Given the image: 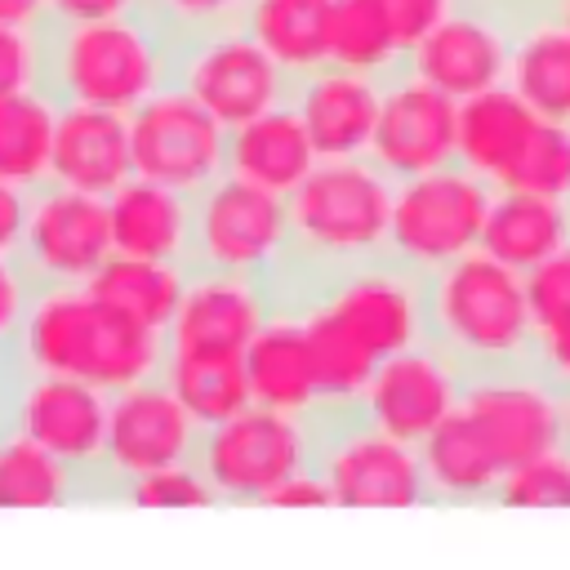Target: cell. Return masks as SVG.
Wrapping results in <instances>:
<instances>
[{"mask_svg": "<svg viewBox=\"0 0 570 570\" xmlns=\"http://www.w3.org/2000/svg\"><path fill=\"white\" fill-rule=\"evenodd\" d=\"M18 370L62 374L107 396L160 379L165 334H151L89 294V285H36L13 338Z\"/></svg>", "mask_w": 570, "mask_h": 570, "instance_id": "obj_1", "label": "cell"}, {"mask_svg": "<svg viewBox=\"0 0 570 570\" xmlns=\"http://www.w3.org/2000/svg\"><path fill=\"white\" fill-rule=\"evenodd\" d=\"M392 178L370 160H321L289 196V267L281 298L338 276L347 267L387 258L392 223Z\"/></svg>", "mask_w": 570, "mask_h": 570, "instance_id": "obj_2", "label": "cell"}, {"mask_svg": "<svg viewBox=\"0 0 570 570\" xmlns=\"http://www.w3.org/2000/svg\"><path fill=\"white\" fill-rule=\"evenodd\" d=\"M178 40L142 9L45 27V89L71 107L129 116L174 80Z\"/></svg>", "mask_w": 570, "mask_h": 570, "instance_id": "obj_3", "label": "cell"}, {"mask_svg": "<svg viewBox=\"0 0 570 570\" xmlns=\"http://www.w3.org/2000/svg\"><path fill=\"white\" fill-rule=\"evenodd\" d=\"M428 338L450 352L463 374L525 365L534 347V312L525 298V276L490 254H468L432 276H423Z\"/></svg>", "mask_w": 570, "mask_h": 570, "instance_id": "obj_4", "label": "cell"}, {"mask_svg": "<svg viewBox=\"0 0 570 570\" xmlns=\"http://www.w3.org/2000/svg\"><path fill=\"white\" fill-rule=\"evenodd\" d=\"M494 187L468 174L463 165H445L419 178H401L392 187V223H387V258L432 276L481 249L485 214Z\"/></svg>", "mask_w": 570, "mask_h": 570, "instance_id": "obj_5", "label": "cell"}, {"mask_svg": "<svg viewBox=\"0 0 570 570\" xmlns=\"http://www.w3.org/2000/svg\"><path fill=\"white\" fill-rule=\"evenodd\" d=\"M281 303H294V307L330 321L356 347H365L374 361H387V356L428 338L423 276L392 263V258L347 267V272L325 276V281H316V285H307Z\"/></svg>", "mask_w": 570, "mask_h": 570, "instance_id": "obj_6", "label": "cell"}, {"mask_svg": "<svg viewBox=\"0 0 570 570\" xmlns=\"http://www.w3.org/2000/svg\"><path fill=\"white\" fill-rule=\"evenodd\" d=\"M316 459V419L245 405L196 441V468L218 503H267Z\"/></svg>", "mask_w": 570, "mask_h": 570, "instance_id": "obj_7", "label": "cell"}, {"mask_svg": "<svg viewBox=\"0 0 570 570\" xmlns=\"http://www.w3.org/2000/svg\"><path fill=\"white\" fill-rule=\"evenodd\" d=\"M191 267L267 281L281 294L289 267V209L285 196L223 174L191 196Z\"/></svg>", "mask_w": 570, "mask_h": 570, "instance_id": "obj_8", "label": "cell"}, {"mask_svg": "<svg viewBox=\"0 0 570 570\" xmlns=\"http://www.w3.org/2000/svg\"><path fill=\"white\" fill-rule=\"evenodd\" d=\"M316 472L334 508H423L428 481L419 445L365 423L356 410L316 419Z\"/></svg>", "mask_w": 570, "mask_h": 570, "instance_id": "obj_9", "label": "cell"}, {"mask_svg": "<svg viewBox=\"0 0 570 570\" xmlns=\"http://www.w3.org/2000/svg\"><path fill=\"white\" fill-rule=\"evenodd\" d=\"M107 410L111 396L62 379V374H40V370H18L9 365L0 379V423L18 428L49 454H58L67 468L94 481L102 476V450H107Z\"/></svg>", "mask_w": 570, "mask_h": 570, "instance_id": "obj_10", "label": "cell"}, {"mask_svg": "<svg viewBox=\"0 0 570 570\" xmlns=\"http://www.w3.org/2000/svg\"><path fill=\"white\" fill-rule=\"evenodd\" d=\"M134 174L165 183L183 196H200L227 174V125H218L187 89L174 80L156 89L129 116Z\"/></svg>", "mask_w": 570, "mask_h": 570, "instance_id": "obj_11", "label": "cell"}, {"mask_svg": "<svg viewBox=\"0 0 570 570\" xmlns=\"http://www.w3.org/2000/svg\"><path fill=\"white\" fill-rule=\"evenodd\" d=\"M174 85L187 89L218 125L236 129L289 102L294 76L272 53H263L240 27H227V31H209L178 45Z\"/></svg>", "mask_w": 570, "mask_h": 570, "instance_id": "obj_12", "label": "cell"}, {"mask_svg": "<svg viewBox=\"0 0 570 570\" xmlns=\"http://www.w3.org/2000/svg\"><path fill=\"white\" fill-rule=\"evenodd\" d=\"M459 414L481 432L503 472L561 445V392L530 361L468 374Z\"/></svg>", "mask_w": 570, "mask_h": 570, "instance_id": "obj_13", "label": "cell"}, {"mask_svg": "<svg viewBox=\"0 0 570 570\" xmlns=\"http://www.w3.org/2000/svg\"><path fill=\"white\" fill-rule=\"evenodd\" d=\"M517 13L499 0H454L450 13L410 49L405 71L436 85L454 102L508 85Z\"/></svg>", "mask_w": 570, "mask_h": 570, "instance_id": "obj_14", "label": "cell"}, {"mask_svg": "<svg viewBox=\"0 0 570 570\" xmlns=\"http://www.w3.org/2000/svg\"><path fill=\"white\" fill-rule=\"evenodd\" d=\"M116 254L102 196L71 187H40L27 200L18 263L36 285H89V276Z\"/></svg>", "mask_w": 570, "mask_h": 570, "instance_id": "obj_15", "label": "cell"}, {"mask_svg": "<svg viewBox=\"0 0 570 570\" xmlns=\"http://www.w3.org/2000/svg\"><path fill=\"white\" fill-rule=\"evenodd\" d=\"M196 441H200V428L178 405V396L165 387V379H147V383L116 392L111 410H107V450H102L98 499H111V490L134 476L196 459Z\"/></svg>", "mask_w": 570, "mask_h": 570, "instance_id": "obj_16", "label": "cell"}, {"mask_svg": "<svg viewBox=\"0 0 570 570\" xmlns=\"http://www.w3.org/2000/svg\"><path fill=\"white\" fill-rule=\"evenodd\" d=\"M370 160L392 183L459 165V102L401 67L383 80Z\"/></svg>", "mask_w": 570, "mask_h": 570, "instance_id": "obj_17", "label": "cell"}, {"mask_svg": "<svg viewBox=\"0 0 570 570\" xmlns=\"http://www.w3.org/2000/svg\"><path fill=\"white\" fill-rule=\"evenodd\" d=\"M463 365L441 352L432 338L379 361V370L370 374L356 414L383 432H392L396 441L419 445L432 428H441L463 396Z\"/></svg>", "mask_w": 570, "mask_h": 570, "instance_id": "obj_18", "label": "cell"}, {"mask_svg": "<svg viewBox=\"0 0 570 570\" xmlns=\"http://www.w3.org/2000/svg\"><path fill=\"white\" fill-rule=\"evenodd\" d=\"M281 307L276 285L227 276V272H187L178 312L165 330V352L178 356H245L254 334Z\"/></svg>", "mask_w": 570, "mask_h": 570, "instance_id": "obj_19", "label": "cell"}, {"mask_svg": "<svg viewBox=\"0 0 570 570\" xmlns=\"http://www.w3.org/2000/svg\"><path fill=\"white\" fill-rule=\"evenodd\" d=\"M379 102H383V80L361 76L347 67H316L294 80L289 107L298 111L312 147L321 160H352L370 156V138L379 125Z\"/></svg>", "mask_w": 570, "mask_h": 570, "instance_id": "obj_20", "label": "cell"}, {"mask_svg": "<svg viewBox=\"0 0 570 570\" xmlns=\"http://www.w3.org/2000/svg\"><path fill=\"white\" fill-rule=\"evenodd\" d=\"M245 379H249L254 405L298 414V419H321V383H316V365H312L298 307L281 303L267 316V325L245 347Z\"/></svg>", "mask_w": 570, "mask_h": 570, "instance_id": "obj_21", "label": "cell"}, {"mask_svg": "<svg viewBox=\"0 0 570 570\" xmlns=\"http://www.w3.org/2000/svg\"><path fill=\"white\" fill-rule=\"evenodd\" d=\"M134 178V151H129V120L98 107H58V134H53V178L58 187L85 191V196H111Z\"/></svg>", "mask_w": 570, "mask_h": 570, "instance_id": "obj_22", "label": "cell"}, {"mask_svg": "<svg viewBox=\"0 0 570 570\" xmlns=\"http://www.w3.org/2000/svg\"><path fill=\"white\" fill-rule=\"evenodd\" d=\"M539 111L512 89L494 85L459 102V165L503 191L539 129Z\"/></svg>", "mask_w": 570, "mask_h": 570, "instance_id": "obj_23", "label": "cell"}, {"mask_svg": "<svg viewBox=\"0 0 570 570\" xmlns=\"http://www.w3.org/2000/svg\"><path fill=\"white\" fill-rule=\"evenodd\" d=\"M107 218L116 254L191 263V196L134 174L107 196Z\"/></svg>", "mask_w": 570, "mask_h": 570, "instance_id": "obj_24", "label": "cell"}, {"mask_svg": "<svg viewBox=\"0 0 570 570\" xmlns=\"http://www.w3.org/2000/svg\"><path fill=\"white\" fill-rule=\"evenodd\" d=\"M316 165H321V156L289 102L227 129V174L240 183L289 196Z\"/></svg>", "mask_w": 570, "mask_h": 570, "instance_id": "obj_25", "label": "cell"}, {"mask_svg": "<svg viewBox=\"0 0 570 570\" xmlns=\"http://www.w3.org/2000/svg\"><path fill=\"white\" fill-rule=\"evenodd\" d=\"M419 463L428 481V503H441V508L494 503L503 481V463L459 410L419 441Z\"/></svg>", "mask_w": 570, "mask_h": 570, "instance_id": "obj_26", "label": "cell"}, {"mask_svg": "<svg viewBox=\"0 0 570 570\" xmlns=\"http://www.w3.org/2000/svg\"><path fill=\"white\" fill-rule=\"evenodd\" d=\"M508 85L557 125H570V27L557 9L517 13Z\"/></svg>", "mask_w": 570, "mask_h": 570, "instance_id": "obj_27", "label": "cell"}, {"mask_svg": "<svg viewBox=\"0 0 570 570\" xmlns=\"http://www.w3.org/2000/svg\"><path fill=\"white\" fill-rule=\"evenodd\" d=\"M561 245H570V205L530 196V191H494L485 232H481V254L499 258L503 267H517L521 276L552 258Z\"/></svg>", "mask_w": 570, "mask_h": 570, "instance_id": "obj_28", "label": "cell"}, {"mask_svg": "<svg viewBox=\"0 0 570 570\" xmlns=\"http://www.w3.org/2000/svg\"><path fill=\"white\" fill-rule=\"evenodd\" d=\"M187 272H191V263H160V258L111 254L89 276V294L98 303H107L116 316H125V321H134V325H142L151 334H165L174 312H178Z\"/></svg>", "mask_w": 570, "mask_h": 570, "instance_id": "obj_29", "label": "cell"}, {"mask_svg": "<svg viewBox=\"0 0 570 570\" xmlns=\"http://www.w3.org/2000/svg\"><path fill=\"white\" fill-rule=\"evenodd\" d=\"M98 499L94 481L67 468L58 454L0 423V508H67Z\"/></svg>", "mask_w": 570, "mask_h": 570, "instance_id": "obj_30", "label": "cell"}, {"mask_svg": "<svg viewBox=\"0 0 570 570\" xmlns=\"http://www.w3.org/2000/svg\"><path fill=\"white\" fill-rule=\"evenodd\" d=\"M58 98L49 89L0 98V183L18 191H40L53 178V134Z\"/></svg>", "mask_w": 570, "mask_h": 570, "instance_id": "obj_31", "label": "cell"}, {"mask_svg": "<svg viewBox=\"0 0 570 570\" xmlns=\"http://www.w3.org/2000/svg\"><path fill=\"white\" fill-rule=\"evenodd\" d=\"M330 9L334 0H249L240 13V31L298 80L325 67Z\"/></svg>", "mask_w": 570, "mask_h": 570, "instance_id": "obj_32", "label": "cell"}, {"mask_svg": "<svg viewBox=\"0 0 570 570\" xmlns=\"http://www.w3.org/2000/svg\"><path fill=\"white\" fill-rule=\"evenodd\" d=\"M165 387L178 396V405L196 419V428H214L227 423L232 414H240L249 401V379H245V356H178L165 352V370H160Z\"/></svg>", "mask_w": 570, "mask_h": 570, "instance_id": "obj_33", "label": "cell"}, {"mask_svg": "<svg viewBox=\"0 0 570 570\" xmlns=\"http://www.w3.org/2000/svg\"><path fill=\"white\" fill-rule=\"evenodd\" d=\"M325 62L387 80L405 67V49L396 45V36L370 0H334L325 27Z\"/></svg>", "mask_w": 570, "mask_h": 570, "instance_id": "obj_34", "label": "cell"}, {"mask_svg": "<svg viewBox=\"0 0 570 570\" xmlns=\"http://www.w3.org/2000/svg\"><path fill=\"white\" fill-rule=\"evenodd\" d=\"M503 191H530V196L570 205V125L539 120V129Z\"/></svg>", "mask_w": 570, "mask_h": 570, "instance_id": "obj_35", "label": "cell"}, {"mask_svg": "<svg viewBox=\"0 0 570 570\" xmlns=\"http://www.w3.org/2000/svg\"><path fill=\"white\" fill-rule=\"evenodd\" d=\"M494 503L499 508H570V450L557 445L503 472Z\"/></svg>", "mask_w": 570, "mask_h": 570, "instance_id": "obj_36", "label": "cell"}, {"mask_svg": "<svg viewBox=\"0 0 570 570\" xmlns=\"http://www.w3.org/2000/svg\"><path fill=\"white\" fill-rule=\"evenodd\" d=\"M111 503H129V508H214V490L209 481L200 476L196 459L187 463H169V468H156L147 476H134L125 485L111 490Z\"/></svg>", "mask_w": 570, "mask_h": 570, "instance_id": "obj_37", "label": "cell"}, {"mask_svg": "<svg viewBox=\"0 0 570 570\" xmlns=\"http://www.w3.org/2000/svg\"><path fill=\"white\" fill-rule=\"evenodd\" d=\"M249 0H142V13H151L178 45L209 36V31H227L240 27Z\"/></svg>", "mask_w": 570, "mask_h": 570, "instance_id": "obj_38", "label": "cell"}, {"mask_svg": "<svg viewBox=\"0 0 570 570\" xmlns=\"http://www.w3.org/2000/svg\"><path fill=\"white\" fill-rule=\"evenodd\" d=\"M45 89V27L0 22V98Z\"/></svg>", "mask_w": 570, "mask_h": 570, "instance_id": "obj_39", "label": "cell"}, {"mask_svg": "<svg viewBox=\"0 0 570 570\" xmlns=\"http://www.w3.org/2000/svg\"><path fill=\"white\" fill-rule=\"evenodd\" d=\"M525 298H530L534 325H552L570 316V245H561L552 258L525 272Z\"/></svg>", "mask_w": 570, "mask_h": 570, "instance_id": "obj_40", "label": "cell"}, {"mask_svg": "<svg viewBox=\"0 0 570 570\" xmlns=\"http://www.w3.org/2000/svg\"><path fill=\"white\" fill-rule=\"evenodd\" d=\"M370 4L379 9V18L387 22V31L396 36V45L410 58V49L450 13L454 0H370Z\"/></svg>", "mask_w": 570, "mask_h": 570, "instance_id": "obj_41", "label": "cell"}, {"mask_svg": "<svg viewBox=\"0 0 570 570\" xmlns=\"http://www.w3.org/2000/svg\"><path fill=\"white\" fill-rule=\"evenodd\" d=\"M530 365H534L557 392H570V316H566V321H552V325H534Z\"/></svg>", "mask_w": 570, "mask_h": 570, "instance_id": "obj_42", "label": "cell"}, {"mask_svg": "<svg viewBox=\"0 0 570 570\" xmlns=\"http://www.w3.org/2000/svg\"><path fill=\"white\" fill-rule=\"evenodd\" d=\"M263 508H334V499H330V485L321 481V472H316V463H312V468L294 472Z\"/></svg>", "mask_w": 570, "mask_h": 570, "instance_id": "obj_43", "label": "cell"}, {"mask_svg": "<svg viewBox=\"0 0 570 570\" xmlns=\"http://www.w3.org/2000/svg\"><path fill=\"white\" fill-rule=\"evenodd\" d=\"M27 191L0 183V258H18V240H22V223H27Z\"/></svg>", "mask_w": 570, "mask_h": 570, "instance_id": "obj_44", "label": "cell"}, {"mask_svg": "<svg viewBox=\"0 0 570 570\" xmlns=\"http://www.w3.org/2000/svg\"><path fill=\"white\" fill-rule=\"evenodd\" d=\"M142 0H49V22H89V18H116L134 13Z\"/></svg>", "mask_w": 570, "mask_h": 570, "instance_id": "obj_45", "label": "cell"}, {"mask_svg": "<svg viewBox=\"0 0 570 570\" xmlns=\"http://www.w3.org/2000/svg\"><path fill=\"white\" fill-rule=\"evenodd\" d=\"M4 27H49V0H0Z\"/></svg>", "mask_w": 570, "mask_h": 570, "instance_id": "obj_46", "label": "cell"}, {"mask_svg": "<svg viewBox=\"0 0 570 570\" xmlns=\"http://www.w3.org/2000/svg\"><path fill=\"white\" fill-rule=\"evenodd\" d=\"M499 4H508L512 13H530V9H552L557 0H499Z\"/></svg>", "mask_w": 570, "mask_h": 570, "instance_id": "obj_47", "label": "cell"}, {"mask_svg": "<svg viewBox=\"0 0 570 570\" xmlns=\"http://www.w3.org/2000/svg\"><path fill=\"white\" fill-rule=\"evenodd\" d=\"M561 445L570 450V392H561Z\"/></svg>", "mask_w": 570, "mask_h": 570, "instance_id": "obj_48", "label": "cell"}, {"mask_svg": "<svg viewBox=\"0 0 570 570\" xmlns=\"http://www.w3.org/2000/svg\"><path fill=\"white\" fill-rule=\"evenodd\" d=\"M9 361H13V352L0 343V379H4V370H9Z\"/></svg>", "mask_w": 570, "mask_h": 570, "instance_id": "obj_49", "label": "cell"}, {"mask_svg": "<svg viewBox=\"0 0 570 570\" xmlns=\"http://www.w3.org/2000/svg\"><path fill=\"white\" fill-rule=\"evenodd\" d=\"M552 9H557V13H561V22H566V27H570V0H557V4H552Z\"/></svg>", "mask_w": 570, "mask_h": 570, "instance_id": "obj_50", "label": "cell"}]
</instances>
